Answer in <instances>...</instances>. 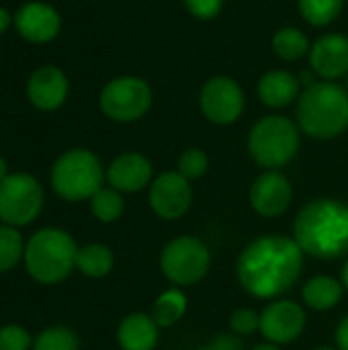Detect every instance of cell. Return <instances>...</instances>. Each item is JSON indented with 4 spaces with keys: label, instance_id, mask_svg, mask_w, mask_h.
<instances>
[{
    "label": "cell",
    "instance_id": "d4e9b609",
    "mask_svg": "<svg viewBox=\"0 0 348 350\" xmlns=\"http://www.w3.org/2000/svg\"><path fill=\"white\" fill-rule=\"evenodd\" d=\"M90 211L92 215L103 224L117 221L125 211V201L119 191L115 189H101L90 199Z\"/></svg>",
    "mask_w": 348,
    "mask_h": 350
},
{
    "label": "cell",
    "instance_id": "5b68a950",
    "mask_svg": "<svg viewBox=\"0 0 348 350\" xmlns=\"http://www.w3.org/2000/svg\"><path fill=\"white\" fill-rule=\"evenodd\" d=\"M299 144V127L285 115H267L258 119L248 133L252 160L269 170L289 164L297 156Z\"/></svg>",
    "mask_w": 348,
    "mask_h": 350
},
{
    "label": "cell",
    "instance_id": "30bf717a",
    "mask_svg": "<svg viewBox=\"0 0 348 350\" xmlns=\"http://www.w3.org/2000/svg\"><path fill=\"white\" fill-rule=\"evenodd\" d=\"M199 107L213 125L236 123L246 107L242 86L230 76H211L199 92Z\"/></svg>",
    "mask_w": 348,
    "mask_h": 350
},
{
    "label": "cell",
    "instance_id": "e0dca14e",
    "mask_svg": "<svg viewBox=\"0 0 348 350\" xmlns=\"http://www.w3.org/2000/svg\"><path fill=\"white\" fill-rule=\"evenodd\" d=\"M27 96L39 111H55L68 96V78L55 66H43L27 82Z\"/></svg>",
    "mask_w": 348,
    "mask_h": 350
},
{
    "label": "cell",
    "instance_id": "4fadbf2b",
    "mask_svg": "<svg viewBox=\"0 0 348 350\" xmlns=\"http://www.w3.org/2000/svg\"><path fill=\"white\" fill-rule=\"evenodd\" d=\"M248 199L258 215L277 217L289 209L293 201V187L285 174L277 170H267L252 183Z\"/></svg>",
    "mask_w": 348,
    "mask_h": 350
},
{
    "label": "cell",
    "instance_id": "ba28073f",
    "mask_svg": "<svg viewBox=\"0 0 348 350\" xmlns=\"http://www.w3.org/2000/svg\"><path fill=\"white\" fill-rule=\"evenodd\" d=\"M152 88L139 76H119L105 84L98 96L101 111L117 123H133L152 109Z\"/></svg>",
    "mask_w": 348,
    "mask_h": 350
},
{
    "label": "cell",
    "instance_id": "9a60e30c",
    "mask_svg": "<svg viewBox=\"0 0 348 350\" xmlns=\"http://www.w3.org/2000/svg\"><path fill=\"white\" fill-rule=\"evenodd\" d=\"M14 27L23 39L31 43H47L57 37L62 16L45 2H27L14 12Z\"/></svg>",
    "mask_w": 348,
    "mask_h": 350
},
{
    "label": "cell",
    "instance_id": "7a4b0ae2",
    "mask_svg": "<svg viewBox=\"0 0 348 350\" xmlns=\"http://www.w3.org/2000/svg\"><path fill=\"white\" fill-rule=\"evenodd\" d=\"M293 240L304 254L320 260L340 258L348 252V205L338 199H314L295 217Z\"/></svg>",
    "mask_w": 348,
    "mask_h": 350
},
{
    "label": "cell",
    "instance_id": "4dcf8cb0",
    "mask_svg": "<svg viewBox=\"0 0 348 350\" xmlns=\"http://www.w3.org/2000/svg\"><path fill=\"white\" fill-rule=\"evenodd\" d=\"M183 2L189 14L199 21H211L224 8V0H183Z\"/></svg>",
    "mask_w": 348,
    "mask_h": 350
},
{
    "label": "cell",
    "instance_id": "44dd1931",
    "mask_svg": "<svg viewBox=\"0 0 348 350\" xmlns=\"http://www.w3.org/2000/svg\"><path fill=\"white\" fill-rule=\"evenodd\" d=\"M271 47L277 57H281L285 62H297L304 55H310L312 43H310V37L302 29L281 27L279 31H275V35L271 39Z\"/></svg>",
    "mask_w": 348,
    "mask_h": 350
},
{
    "label": "cell",
    "instance_id": "ffe728a7",
    "mask_svg": "<svg viewBox=\"0 0 348 350\" xmlns=\"http://www.w3.org/2000/svg\"><path fill=\"white\" fill-rule=\"evenodd\" d=\"M343 293H345L343 281H336L326 275L310 279L302 289V297H304L306 306L316 312H328V310L336 308L343 299Z\"/></svg>",
    "mask_w": 348,
    "mask_h": 350
},
{
    "label": "cell",
    "instance_id": "d6986e66",
    "mask_svg": "<svg viewBox=\"0 0 348 350\" xmlns=\"http://www.w3.org/2000/svg\"><path fill=\"white\" fill-rule=\"evenodd\" d=\"M160 326L150 314L133 312L117 328V342L123 350H154L160 338Z\"/></svg>",
    "mask_w": 348,
    "mask_h": 350
},
{
    "label": "cell",
    "instance_id": "74e56055",
    "mask_svg": "<svg viewBox=\"0 0 348 350\" xmlns=\"http://www.w3.org/2000/svg\"><path fill=\"white\" fill-rule=\"evenodd\" d=\"M316 350H334V349H328V347H322V349H316Z\"/></svg>",
    "mask_w": 348,
    "mask_h": 350
},
{
    "label": "cell",
    "instance_id": "8992f818",
    "mask_svg": "<svg viewBox=\"0 0 348 350\" xmlns=\"http://www.w3.org/2000/svg\"><path fill=\"white\" fill-rule=\"evenodd\" d=\"M105 170L96 154L90 150H70L62 154L51 168V187L66 201L92 199L103 189Z\"/></svg>",
    "mask_w": 348,
    "mask_h": 350
},
{
    "label": "cell",
    "instance_id": "f35d334b",
    "mask_svg": "<svg viewBox=\"0 0 348 350\" xmlns=\"http://www.w3.org/2000/svg\"><path fill=\"white\" fill-rule=\"evenodd\" d=\"M347 92H348V76H347Z\"/></svg>",
    "mask_w": 348,
    "mask_h": 350
},
{
    "label": "cell",
    "instance_id": "d6a6232c",
    "mask_svg": "<svg viewBox=\"0 0 348 350\" xmlns=\"http://www.w3.org/2000/svg\"><path fill=\"white\" fill-rule=\"evenodd\" d=\"M336 345L338 350H348V316L336 328Z\"/></svg>",
    "mask_w": 348,
    "mask_h": 350
},
{
    "label": "cell",
    "instance_id": "603a6c76",
    "mask_svg": "<svg viewBox=\"0 0 348 350\" xmlns=\"http://www.w3.org/2000/svg\"><path fill=\"white\" fill-rule=\"evenodd\" d=\"M187 314V295L180 289H168L158 295L152 308V318L160 328H170Z\"/></svg>",
    "mask_w": 348,
    "mask_h": 350
},
{
    "label": "cell",
    "instance_id": "9c48e42d",
    "mask_svg": "<svg viewBox=\"0 0 348 350\" xmlns=\"http://www.w3.org/2000/svg\"><path fill=\"white\" fill-rule=\"evenodd\" d=\"M43 209V189L31 174H8L0 183V221L12 228L37 219Z\"/></svg>",
    "mask_w": 348,
    "mask_h": 350
},
{
    "label": "cell",
    "instance_id": "7402d4cb",
    "mask_svg": "<svg viewBox=\"0 0 348 350\" xmlns=\"http://www.w3.org/2000/svg\"><path fill=\"white\" fill-rule=\"evenodd\" d=\"M113 265H115V256L111 248L105 244H88V246L78 248L76 269L90 279L107 277L113 271Z\"/></svg>",
    "mask_w": 348,
    "mask_h": 350
},
{
    "label": "cell",
    "instance_id": "8fae6325",
    "mask_svg": "<svg viewBox=\"0 0 348 350\" xmlns=\"http://www.w3.org/2000/svg\"><path fill=\"white\" fill-rule=\"evenodd\" d=\"M193 203L191 180H187L180 172H162L150 185V207L162 219H178L183 217Z\"/></svg>",
    "mask_w": 348,
    "mask_h": 350
},
{
    "label": "cell",
    "instance_id": "3957f363",
    "mask_svg": "<svg viewBox=\"0 0 348 350\" xmlns=\"http://www.w3.org/2000/svg\"><path fill=\"white\" fill-rule=\"evenodd\" d=\"M297 127L314 139H332L348 129V92L336 82L320 80L297 98Z\"/></svg>",
    "mask_w": 348,
    "mask_h": 350
},
{
    "label": "cell",
    "instance_id": "8d00e7d4",
    "mask_svg": "<svg viewBox=\"0 0 348 350\" xmlns=\"http://www.w3.org/2000/svg\"><path fill=\"white\" fill-rule=\"evenodd\" d=\"M340 281H343L345 289L348 291V260H347V265H345V269H343V277H340Z\"/></svg>",
    "mask_w": 348,
    "mask_h": 350
},
{
    "label": "cell",
    "instance_id": "83f0119b",
    "mask_svg": "<svg viewBox=\"0 0 348 350\" xmlns=\"http://www.w3.org/2000/svg\"><path fill=\"white\" fill-rule=\"evenodd\" d=\"M209 168V156L199 150V148H189L178 156L176 162V172H180L187 180H197L201 178Z\"/></svg>",
    "mask_w": 348,
    "mask_h": 350
},
{
    "label": "cell",
    "instance_id": "1f68e13d",
    "mask_svg": "<svg viewBox=\"0 0 348 350\" xmlns=\"http://www.w3.org/2000/svg\"><path fill=\"white\" fill-rule=\"evenodd\" d=\"M199 350H242V340L238 334H217L209 345Z\"/></svg>",
    "mask_w": 348,
    "mask_h": 350
},
{
    "label": "cell",
    "instance_id": "f546056e",
    "mask_svg": "<svg viewBox=\"0 0 348 350\" xmlns=\"http://www.w3.org/2000/svg\"><path fill=\"white\" fill-rule=\"evenodd\" d=\"M31 347V336L21 326L0 328V350H27Z\"/></svg>",
    "mask_w": 348,
    "mask_h": 350
},
{
    "label": "cell",
    "instance_id": "d590c367",
    "mask_svg": "<svg viewBox=\"0 0 348 350\" xmlns=\"http://www.w3.org/2000/svg\"><path fill=\"white\" fill-rule=\"evenodd\" d=\"M252 350H281L277 345H273V342H265V345H256Z\"/></svg>",
    "mask_w": 348,
    "mask_h": 350
},
{
    "label": "cell",
    "instance_id": "484cf974",
    "mask_svg": "<svg viewBox=\"0 0 348 350\" xmlns=\"http://www.w3.org/2000/svg\"><path fill=\"white\" fill-rule=\"evenodd\" d=\"M25 240L12 226H0V273H6L25 258Z\"/></svg>",
    "mask_w": 348,
    "mask_h": 350
},
{
    "label": "cell",
    "instance_id": "6da1fadb",
    "mask_svg": "<svg viewBox=\"0 0 348 350\" xmlns=\"http://www.w3.org/2000/svg\"><path fill=\"white\" fill-rule=\"evenodd\" d=\"M304 271V250L287 236H260L252 240L238 258L236 273L242 289L258 299L287 293Z\"/></svg>",
    "mask_w": 348,
    "mask_h": 350
},
{
    "label": "cell",
    "instance_id": "7c38bea8",
    "mask_svg": "<svg viewBox=\"0 0 348 350\" xmlns=\"http://www.w3.org/2000/svg\"><path fill=\"white\" fill-rule=\"evenodd\" d=\"M306 312L295 301H273L260 314V334L273 345H289L306 330Z\"/></svg>",
    "mask_w": 348,
    "mask_h": 350
},
{
    "label": "cell",
    "instance_id": "ac0fdd59",
    "mask_svg": "<svg viewBox=\"0 0 348 350\" xmlns=\"http://www.w3.org/2000/svg\"><path fill=\"white\" fill-rule=\"evenodd\" d=\"M258 98L271 109H283L295 103L302 94V82L287 70H271L260 76L256 86Z\"/></svg>",
    "mask_w": 348,
    "mask_h": 350
},
{
    "label": "cell",
    "instance_id": "52a82bcc",
    "mask_svg": "<svg viewBox=\"0 0 348 350\" xmlns=\"http://www.w3.org/2000/svg\"><path fill=\"white\" fill-rule=\"evenodd\" d=\"M211 267V252L195 236H178L170 240L160 254V271L174 285L199 283Z\"/></svg>",
    "mask_w": 348,
    "mask_h": 350
},
{
    "label": "cell",
    "instance_id": "cb8c5ba5",
    "mask_svg": "<svg viewBox=\"0 0 348 350\" xmlns=\"http://www.w3.org/2000/svg\"><path fill=\"white\" fill-rule=\"evenodd\" d=\"M297 6L306 23L312 27H326L340 16L345 0H297Z\"/></svg>",
    "mask_w": 348,
    "mask_h": 350
},
{
    "label": "cell",
    "instance_id": "4316f807",
    "mask_svg": "<svg viewBox=\"0 0 348 350\" xmlns=\"http://www.w3.org/2000/svg\"><path fill=\"white\" fill-rule=\"evenodd\" d=\"M33 350H80V340L74 330L66 326H53L35 338Z\"/></svg>",
    "mask_w": 348,
    "mask_h": 350
},
{
    "label": "cell",
    "instance_id": "f1b7e54d",
    "mask_svg": "<svg viewBox=\"0 0 348 350\" xmlns=\"http://www.w3.org/2000/svg\"><path fill=\"white\" fill-rule=\"evenodd\" d=\"M230 328L238 336L260 332V314H256L254 310H236L230 316Z\"/></svg>",
    "mask_w": 348,
    "mask_h": 350
},
{
    "label": "cell",
    "instance_id": "277c9868",
    "mask_svg": "<svg viewBox=\"0 0 348 350\" xmlns=\"http://www.w3.org/2000/svg\"><path fill=\"white\" fill-rule=\"evenodd\" d=\"M78 246L74 238L57 228L35 232L25 246V269L41 285H55L76 269Z\"/></svg>",
    "mask_w": 348,
    "mask_h": 350
},
{
    "label": "cell",
    "instance_id": "836d02e7",
    "mask_svg": "<svg viewBox=\"0 0 348 350\" xmlns=\"http://www.w3.org/2000/svg\"><path fill=\"white\" fill-rule=\"evenodd\" d=\"M8 25H10V12L0 6V35L8 29Z\"/></svg>",
    "mask_w": 348,
    "mask_h": 350
},
{
    "label": "cell",
    "instance_id": "e575fe53",
    "mask_svg": "<svg viewBox=\"0 0 348 350\" xmlns=\"http://www.w3.org/2000/svg\"><path fill=\"white\" fill-rule=\"evenodd\" d=\"M6 176H8V168H6V162H4V158L0 156V183H2Z\"/></svg>",
    "mask_w": 348,
    "mask_h": 350
},
{
    "label": "cell",
    "instance_id": "2e32d148",
    "mask_svg": "<svg viewBox=\"0 0 348 350\" xmlns=\"http://www.w3.org/2000/svg\"><path fill=\"white\" fill-rule=\"evenodd\" d=\"M152 174V162L144 154L125 152L111 162L107 170V180L111 189L119 193H137L150 185Z\"/></svg>",
    "mask_w": 348,
    "mask_h": 350
},
{
    "label": "cell",
    "instance_id": "5bb4252c",
    "mask_svg": "<svg viewBox=\"0 0 348 350\" xmlns=\"http://www.w3.org/2000/svg\"><path fill=\"white\" fill-rule=\"evenodd\" d=\"M310 68L322 80L334 82L348 76V37L326 33L314 41L310 49Z\"/></svg>",
    "mask_w": 348,
    "mask_h": 350
}]
</instances>
